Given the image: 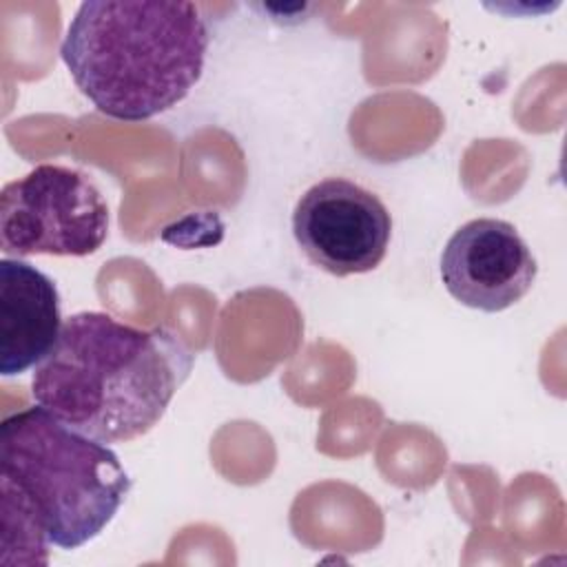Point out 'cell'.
Listing matches in <instances>:
<instances>
[{
  "label": "cell",
  "instance_id": "6da1fadb",
  "mask_svg": "<svg viewBox=\"0 0 567 567\" xmlns=\"http://www.w3.org/2000/svg\"><path fill=\"white\" fill-rule=\"evenodd\" d=\"M193 370V352L166 328H135L106 312L64 319L33 368L31 394L66 425L102 443H126L159 423Z\"/></svg>",
  "mask_w": 567,
  "mask_h": 567
},
{
  "label": "cell",
  "instance_id": "7a4b0ae2",
  "mask_svg": "<svg viewBox=\"0 0 567 567\" xmlns=\"http://www.w3.org/2000/svg\"><path fill=\"white\" fill-rule=\"evenodd\" d=\"M131 485L106 443L38 403L0 425L2 549H18V563L44 565L51 545L78 549L100 536Z\"/></svg>",
  "mask_w": 567,
  "mask_h": 567
},
{
  "label": "cell",
  "instance_id": "3957f363",
  "mask_svg": "<svg viewBox=\"0 0 567 567\" xmlns=\"http://www.w3.org/2000/svg\"><path fill=\"white\" fill-rule=\"evenodd\" d=\"M206 51V20L182 0H86L60 47L75 86L122 122L151 120L182 102L204 73Z\"/></svg>",
  "mask_w": 567,
  "mask_h": 567
},
{
  "label": "cell",
  "instance_id": "277c9868",
  "mask_svg": "<svg viewBox=\"0 0 567 567\" xmlns=\"http://www.w3.org/2000/svg\"><path fill=\"white\" fill-rule=\"evenodd\" d=\"M109 235V206L93 179L69 166L40 164L0 193L4 255L86 257Z\"/></svg>",
  "mask_w": 567,
  "mask_h": 567
},
{
  "label": "cell",
  "instance_id": "5b68a950",
  "mask_svg": "<svg viewBox=\"0 0 567 567\" xmlns=\"http://www.w3.org/2000/svg\"><path fill=\"white\" fill-rule=\"evenodd\" d=\"M292 235L321 270L334 277L361 275L383 261L392 217L368 188L343 177H326L299 197Z\"/></svg>",
  "mask_w": 567,
  "mask_h": 567
},
{
  "label": "cell",
  "instance_id": "8992f818",
  "mask_svg": "<svg viewBox=\"0 0 567 567\" xmlns=\"http://www.w3.org/2000/svg\"><path fill=\"white\" fill-rule=\"evenodd\" d=\"M536 259L514 228L496 217H476L452 233L441 252V281L467 308L501 312L518 303L536 281Z\"/></svg>",
  "mask_w": 567,
  "mask_h": 567
},
{
  "label": "cell",
  "instance_id": "52a82bcc",
  "mask_svg": "<svg viewBox=\"0 0 567 567\" xmlns=\"http://www.w3.org/2000/svg\"><path fill=\"white\" fill-rule=\"evenodd\" d=\"M55 281L18 257L0 261V372L22 374L55 346L62 330Z\"/></svg>",
  "mask_w": 567,
  "mask_h": 567
}]
</instances>
